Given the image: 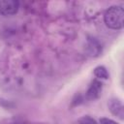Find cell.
<instances>
[{
  "label": "cell",
  "mask_w": 124,
  "mask_h": 124,
  "mask_svg": "<svg viewBox=\"0 0 124 124\" xmlns=\"http://www.w3.org/2000/svg\"><path fill=\"white\" fill-rule=\"evenodd\" d=\"M106 25L113 30H119L124 25V10L122 6H111L104 15Z\"/></svg>",
  "instance_id": "obj_1"
},
{
  "label": "cell",
  "mask_w": 124,
  "mask_h": 124,
  "mask_svg": "<svg viewBox=\"0 0 124 124\" xmlns=\"http://www.w3.org/2000/svg\"><path fill=\"white\" fill-rule=\"evenodd\" d=\"M19 3L16 0H0V15L8 16L16 15L18 11Z\"/></svg>",
  "instance_id": "obj_2"
},
{
  "label": "cell",
  "mask_w": 124,
  "mask_h": 124,
  "mask_svg": "<svg viewBox=\"0 0 124 124\" xmlns=\"http://www.w3.org/2000/svg\"><path fill=\"white\" fill-rule=\"evenodd\" d=\"M108 107L113 115L118 117L120 120L124 119V107L122 102L119 99H116V98L110 99L108 103Z\"/></svg>",
  "instance_id": "obj_3"
},
{
  "label": "cell",
  "mask_w": 124,
  "mask_h": 124,
  "mask_svg": "<svg viewBox=\"0 0 124 124\" xmlns=\"http://www.w3.org/2000/svg\"><path fill=\"white\" fill-rule=\"evenodd\" d=\"M101 91H102V83L95 79L92 81L86 92V98L88 100H95L100 96Z\"/></svg>",
  "instance_id": "obj_4"
},
{
  "label": "cell",
  "mask_w": 124,
  "mask_h": 124,
  "mask_svg": "<svg viewBox=\"0 0 124 124\" xmlns=\"http://www.w3.org/2000/svg\"><path fill=\"white\" fill-rule=\"evenodd\" d=\"M94 75L98 78L102 79H107L108 78V72L104 66H98L94 69Z\"/></svg>",
  "instance_id": "obj_5"
},
{
  "label": "cell",
  "mask_w": 124,
  "mask_h": 124,
  "mask_svg": "<svg viewBox=\"0 0 124 124\" xmlns=\"http://www.w3.org/2000/svg\"><path fill=\"white\" fill-rule=\"evenodd\" d=\"M78 124H99V123L90 116H83L78 120Z\"/></svg>",
  "instance_id": "obj_6"
},
{
  "label": "cell",
  "mask_w": 124,
  "mask_h": 124,
  "mask_svg": "<svg viewBox=\"0 0 124 124\" xmlns=\"http://www.w3.org/2000/svg\"><path fill=\"white\" fill-rule=\"evenodd\" d=\"M99 124H119V123H117L116 121H114V120H112V119H110V118L103 117V118L100 119Z\"/></svg>",
  "instance_id": "obj_7"
}]
</instances>
